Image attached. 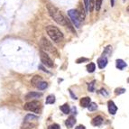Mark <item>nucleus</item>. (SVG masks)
I'll return each mask as SVG.
<instances>
[{"mask_svg":"<svg viewBox=\"0 0 129 129\" xmlns=\"http://www.w3.org/2000/svg\"><path fill=\"white\" fill-rule=\"evenodd\" d=\"M47 9L49 11L50 15L52 17V19L59 24H61V25H66L67 24V20L65 19V17L63 16V15L60 13L59 9L57 7H55L54 6L51 4L47 5Z\"/></svg>","mask_w":129,"mask_h":129,"instance_id":"1","label":"nucleus"},{"mask_svg":"<svg viewBox=\"0 0 129 129\" xmlns=\"http://www.w3.org/2000/svg\"><path fill=\"white\" fill-rule=\"evenodd\" d=\"M46 32H47L48 35L51 37V39L54 43H60L63 40V34L56 26L48 25L46 27Z\"/></svg>","mask_w":129,"mask_h":129,"instance_id":"2","label":"nucleus"},{"mask_svg":"<svg viewBox=\"0 0 129 129\" xmlns=\"http://www.w3.org/2000/svg\"><path fill=\"white\" fill-rule=\"evenodd\" d=\"M68 15L70 16L71 20L72 21V23L74 24V25L76 27H80V24H81V19L80 17V14L77 10L71 9V10L68 11Z\"/></svg>","mask_w":129,"mask_h":129,"instance_id":"3","label":"nucleus"},{"mask_svg":"<svg viewBox=\"0 0 129 129\" xmlns=\"http://www.w3.org/2000/svg\"><path fill=\"white\" fill-rule=\"evenodd\" d=\"M24 108L27 111H32L35 112V113H39L40 108H41V103L39 101H31L27 102L26 104H24Z\"/></svg>","mask_w":129,"mask_h":129,"instance_id":"4","label":"nucleus"},{"mask_svg":"<svg viewBox=\"0 0 129 129\" xmlns=\"http://www.w3.org/2000/svg\"><path fill=\"white\" fill-rule=\"evenodd\" d=\"M40 45L43 48V50H45L46 52H50L52 53H56V50L53 47V45L52 44V43L50 41H48L45 37H43L41 39V42H40Z\"/></svg>","mask_w":129,"mask_h":129,"instance_id":"5","label":"nucleus"},{"mask_svg":"<svg viewBox=\"0 0 129 129\" xmlns=\"http://www.w3.org/2000/svg\"><path fill=\"white\" fill-rule=\"evenodd\" d=\"M40 58H41V61L43 62V64H44L45 66L50 67V68H52L53 67V61L49 57L47 53L45 52H43V50L40 51Z\"/></svg>","mask_w":129,"mask_h":129,"instance_id":"6","label":"nucleus"},{"mask_svg":"<svg viewBox=\"0 0 129 129\" xmlns=\"http://www.w3.org/2000/svg\"><path fill=\"white\" fill-rule=\"evenodd\" d=\"M108 111H109V113L111 115H115L116 113V111H117V107H116V105H115V103L113 101H111V100H109L108 103Z\"/></svg>","mask_w":129,"mask_h":129,"instance_id":"7","label":"nucleus"},{"mask_svg":"<svg viewBox=\"0 0 129 129\" xmlns=\"http://www.w3.org/2000/svg\"><path fill=\"white\" fill-rule=\"evenodd\" d=\"M107 64H108V59H107V57H105V56H103V57H101V58H99V60H98V65H99V69L105 68V67L107 66Z\"/></svg>","mask_w":129,"mask_h":129,"instance_id":"8","label":"nucleus"},{"mask_svg":"<svg viewBox=\"0 0 129 129\" xmlns=\"http://www.w3.org/2000/svg\"><path fill=\"white\" fill-rule=\"evenodd\" d=\"M43 96L42 93H39V92H30L28 93L27 95L25 96V99H37V98H40Z\"/></svg>","mask_w":129,"mask_h":129,"instance_id":"9","label":"nucleus"},{"mask_svg":"<svg viewBox=\"0 0 129 129\" xmlns=\"http://www.w3.org/2000/svg\"><path fill=\"white\" fill-rule=\"evenodd\" d=\"M76 123V119L74 116H70L69 118L66 120V123H65V125H66V126L68 127V128H71V127L73 126L74 125H75Z\"/></svg>","mask_w":129,"mask_h":129,"instance_id":"10","label":"nucleus"},{"mask_svg":"<svg viewBox=\"0 0 129 129\" xmlns=\"http://www.w3.org/2000/svg\"><path fill=\"white\" fill-rule=\"evenodd\" d=\"M92 125H95V126H99V125H100L103 123V117L100 116H96V117H94L92 120Z\"/></svg>","mask_w":129,"mask_h":129,"instance_id":"11","label":"nucleus"},{"mask_svg":"<svg viewBox=\"0 0 129 129\" xmlns=\"http://www.w3.org/2000/svg\"><path fill=\"white\" fill-rule=\"evenodd\" d=\"M41 81H43V80H42V77L40 75H35V77H33L32 79V84H33V86H35L36 87L37 85H38L39 83Z\"/></svg>","mask_w":129,"mask_h":129,"instance_id":"12","label":"nucleus"},{"mask_svg":"<svg viewBox=\"0 0 129 129\" xmlns=\"http://www.w3.org/2000/svg\"><path fill=\"white\" fill-rule=\"evenodd\" d=\"M89 103H90V99L88 97L82 98V99H80V105H81V107H83V108H87V107L89 105Z\"/></svg>","mask_w":129,"mask_h":129,"instance_id":"13","label":"nucleus"},{"mask_svg":"<svg viewBox=\"0 0 129 129\" xmlns=\"http://www.w3.org/2000/svg\"><path fill=\"white\" fill-rule=\"evenodd\" d=\"M126 67V63L123 60L121 59H118V60H116V68L119 70H123L124 68Z\"/></svg>","mask_w":129,"mask_h":129,"instance_id":"14","label":"nucleus"},{"mask_svg":"<svg viewBox=\"0 0 129 129\" xmlns=\"http://www.w3.org/2000/svg\"><path fill=\"white\" fill-rule=\"evenodd\" d=\"M55 102V97L53 95H49L47 98H46L45 103L46 104H53Z\"/></svg>","mask_w":129,"mask_h":129,"instance_id":"15","label":"nucleus"},{"mask_svg":"<svg viewBox=\"0 0 129 129\" xmlns=\"http://www.w3.org/2000/svg\"><path fill=\"white\" fill-rule=\"evenodd\" d=\"M60 110L64 113V114H69L70 113V107L68 104H64V105H62L61 107H60Z\"/></svg>","mask_w":129,"mask_h":129,"instance_id":"16","label":"nucleus"},{"mask_svg":"<svg viewBox=\"0 0 129 129\" xmlns=\"http://www.w3.org/2000/svg\"><path fill=\"white\" fill-rule=\"evenodd\" d=\"M103 0H95V7H96V10L99 11L101 8V5Z\"/></svg>","mask_w":129,"mask_h":129,"instance_id":"17","label":"nucleus"},{"mask_svg":"<svg viewBox=\"0 0 129 129\" xmlns=\"http://www.w3.org/2000/svg\"><path fill=\"white\" fill-rule=\"evenodd\" d=\"M87 70H88V72H93V71L96 70V65H95V63H93V62L89 63V64L87 66Z\"/></svg>","mask_w":129,"mask_h":129,"instance_id":"18","label":"nucleus"},{"mask_svg":"<svg viewBox=\"0 0 129 129\" xmlns=\"http://www.w3.org/2000/svg\"><path fill=\"white\" fill-rule=\"evenodd\" d=\"M37 88H39V89H41V90H43V89H45L46 88H47V83L44 81H41L40 83L37 85Z\"/></svg>","mask_w":129,"mask_h":129,"instance_id":"19","label":"nucleus"},{"mask_svg":"<svg viewBox=\"0 0 129 129\" xmlns=\"http://www.w3.org/2000/svg\"><path fill=\"white\" fill-rule=\"evenodd\" d=\"M95 83H96V81H95V80H92V81L89 82V83L88 84V91H90V92H93V91H94Z\"/></svg>","mask_w":129,"mask_h":129,"instance_id":"20","label":"nucleus"},{"mask_svg":"<svg viewBox=\"0 0 129 129\" xmlns=\"http://www.w3.org/2000/svg\"><path fill=\"white\" fill-rule=\"evenodd\" d=\"M38 117L35 116H34V115H27V116H25V118H24V123H27L28 121L32 120V119H37Z\"/></svg>","mask_w":129,"mask_h":129,"instance_id":"21","label":"nucleus"},{"mask_svg":"<svg viewBox=\"0 0 129 129\" xmlns=\"http://www.w3.org/2000/svg\"><path fill=\"white\" fill-rule=\"evenodd\" d=\"M34 126H35V125L32 124V123H25V124L22 126L21 129H31V128H34Z\"/></svg>","mask_w":129,"mask_h":129,"instance_id":"22","label":"nucleus"},{"mask_svg":"<svg viewBox=\"0 0 129 129\" xmlns=\"http://www.w3.org/2000/svg\"><path fill=\"white\" fill-rule=\"evenodd\" d=\"M88 108L89 111H94V110H96L98 108V106L96 103H89V105L88 106Z\"/></svg>","mask_w":129,"mask_h":129,"instance_id":"23","label":"nucleus"},{"mask_svg":"<svg viewBox=\"0 0 129 129\" xmlns=\"http://www.w3.org/2000/svg\"><path fill=\"white\" fill-rule=\"evenodd\" d=\"M84 1V6H85V10H86V14L89 12V0H83Z\"/></svg>","mask_w":129,"mask_h":129,"instance_id":"24","label":"nucleus"},{"mask_svg":"<svg viewBox=\"0 0 129 129\" xmlns=\"http://www.w3.org/2000/svg\"><path fill=\"white\" fill-rule=\"evenodd\" d=\"M125 88H116V95L122 94V93H125Z\"/></svg>","mask_w":129,"mask_h":129,"instance_id":"25","label":"nucleus"},{"mask_svg":"<svg viewBox=\"0 0 129 129\" xmlns=\"http://www.w3.org/2000/svg\"><path fill=\"white\" fill-rule=\"evenodd\" d=\"M48 129H60V125L58 124H53V125H51Z\"/></svg>","mask_w":129,"mask_h":129,"instance_id":"26","label":"nucleus"},{"mask_svg":"<svg viewBox=\"0 0 129 129\" xmlns=\"http://www.w3.org/2000/svg\"><path fill=\"white\" fill-rule=\"evenodd\" d=\"M94 3H95V0H89V11H92L93 10V7H94Z\"/></svg>","mask_w":129,"mask_h":129,"instance_id":"27","label":"nucleus"},{"mask_svg":"<svg viewBox=\"0 0 129 129\" xmlns=\"http://www.w3.org/2000/svg\"><path fill=\"white\" fill-rule=\"evenodd\" d=\"M86 60H88V59H86V58L78 59V60H77V63H81V61H86Z\"/></svg>","mask_w":129,"mask_h":129,"instance_id":"28","label":"nucleus"},{"mask_svg":"<svg viewBox=\"0 0 129 129\" xmlns=\"http://www.w3.org/2000/svg\"><path fill=\"white\" fill-rule=\"evenodd\" d=\"M76 129H85V127H84L83 125H78V126L76 127Z\"/></svg>","mask_w":129,"mask_h":129,"instance_id":"29","label":"nucleus"},{"mask_svg":"<svg viewBox=\"0 0 129 129\" xmlns=\"http://www.w3.org/2000/svg\"><path fill=\"white\" fill-rule=\"evenodd\" d=\"M110 5H111V7H114L115 6V0H110Z\"/></svg>","mask_w":129,"mask_h":129,"instance_id":"30","label":"nucleus"},{"mask_svg":"<svg viewBox=\"0 0 129 129\" xmlns=\"http://www.w3.org/2000/svg\"><path fill=\"white\" fill-rule=\"evenodd\" d=\"M70 93H71V96H72V98H73V99H77V97H76V96H74L73 93H72V91L70 90Z\"/></svg>","mask_w":129,"mask_h":129,"instance_id":"31","label":"nucleus"}]
</instances>
